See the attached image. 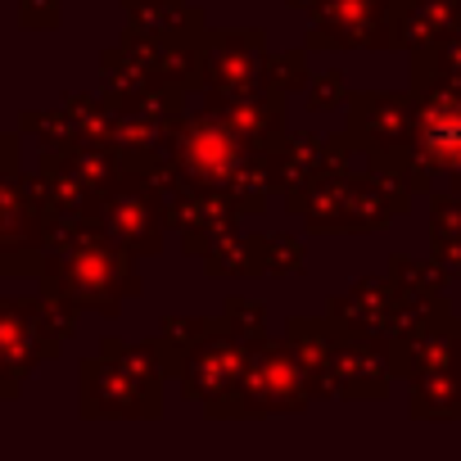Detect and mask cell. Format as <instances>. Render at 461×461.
Instances as JSON below:
<instances>
[{
  "label": "cell",
  "mask_w": 461,
  "mask_h": 461,
  "mask_svg": "<svg viewBox=\"0 0 461 461\" xmlns=\"http://www.w3.org/2000/svg\"><path fill=\"white\" fill-rule=\"evenodd\" d=\"M429 145H434V149H443V145L456 149V145H461V118H452V127H443V118H434V122H429Z\"/></svg>",
  "instance_id": "cell-1"
}]
</instances>
